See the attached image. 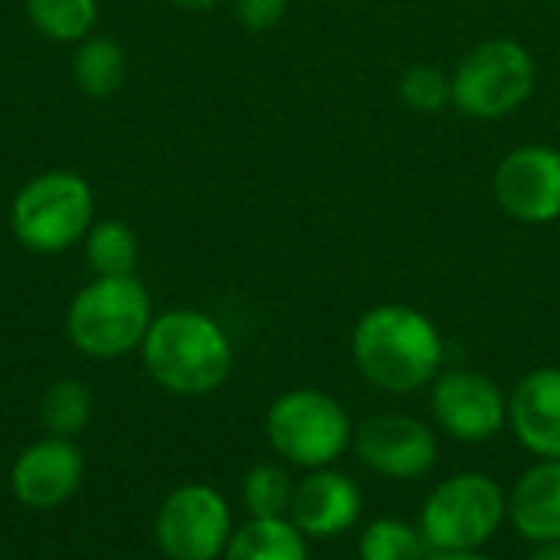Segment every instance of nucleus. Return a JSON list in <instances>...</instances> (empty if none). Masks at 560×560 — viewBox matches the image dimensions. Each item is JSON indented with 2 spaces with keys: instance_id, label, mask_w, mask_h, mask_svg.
Instances as JSON below:
<instances>
[{
  "instance_id": "obj_1",
  "label": "nucleus",
  "mask_w": 560,
  "mask_h": 560,
  "mask_svg": "<svg viewBox=\"0 0 560 560\" xmlns=\"http://www.w3.org/2000/svg\"><path fill=\"white\" fill-rule=\"evenodd\" d=\"M351 361L374 390L407 397L427 390L440 377L446 341L427 312L404 302H384L354 322Z\"/></svg>"
},
{
  "instance_id": "obj_2",
  "label": "nucleus",
  "mask_w": 560,
  "mask_h": 560,
  "mask_svg": "<svg viewBox=\"0 0 560 560\" xmlns=\"http://www.w3.org/2000/svg\"><path fill=\"white\" fill-rule=\"evenodd\" d=\"M141 361L158 387L180 397H203L226 384L233 341L207 312L171 308L154 315L141 341Z\"/></svg>"
},
{
  "instance_id": "obj_3",
  "label": "nucleus",
  "mask_w": 560,
  "mask_h": 560,
  "mask_svg": "<svg viewBox=\"0 0 560 560\" xmlns=\"http://www.w3.org/2000/svg\"><path fill=\"white\" fill-rule=\"evenodd\" d=\"M266 440L279 459L302 472L338 466L354 443L348 407L318 387H292L266 410Z\"/></svg>"
},
{
  "instance_id": "obj_4",
  "label": "nucleus",
  "mask_w": 560,
  "mask_h": 560,
  "mask_svg": "<svg viewBox=\"0 0 560 560\" xmlns=\"http://www.w3.org/2000/svg\"><path fill=\"white\" fill-rule=\"evenodd\" d=\"M151 322V295L138 276H95L69 302L66 335L85 358L115 361L141 351Z\"/></svg>"
},
{
  "instance_id": "obj_5",
  "label": "nucleus",
  "mask_w": 560,
  "mask_h": 560,
  "mask_svg": "<svg viewBox=\"0 0 560 560\" xmlns=\"http://www.w3.org/2000/svg\"><path fill=\"white\" fill-rule=\"evenodd\" d=\"M509 522V492L486 472H456L430 489L417 528L433 555L486 551Z\"/></svg>"
},
{
  "instance_id": "obj_6",
  "label": "nucleus",
  "mask_w": 560,
  "mask_h": 560,
  "mask_svg": "<svg viewBox=\"0 0 560 560\" xmlns=\"http://www.w3.org/2000/svg\"><path fill=\"white\" fill-rule=\"evenodd\" d=\"M92 223L95 190L75 171H43L30 177L10 203V233L36 256L72 249L85 240Z\"/></svg>"
},
{
  "instance_id": "obj_7",
  "label": "nucleus",
  "mask_w": 560,
  "mask_h": 560,
  "mask_svg": "<svg viewBox=\"0 0 560 560\" xmlns=\"http://www.w3.org/2000/svg\"><path fill=\"white\" fill-rule=\"evenodd\" d=\"M453 105L479 121H499L515 115L538 85V62L518 39L495 36L476 43L450 72Z\"/></svg>"
},
{
  "instance_id": "obj_8",
  "label": "nucleus",
  "mask_w": 560,
  "mask_h": 560,
  "mask_svg": "<svg viewBox=\"0 0 560 560\" xmlns=\"http://www.w3.org/2000/svg\"><path fill=\"white\" fill-rule=\"evenodd\" d=\"M230 538L233 512L213 486H180L158 509L154 541L167 560H220Z\"/></svg>"
},
{
  "instance_id": "obj_9",
  "label": "nucleus",
  "mask_w": 560,
  "mask_h": 560,
  "mask_svg": "<svg viewBox=\"0 0 560 560\" xmlns=\"http://www.w3.org/2000/svg\"><path fill=\"white\" fill-rule=\"evenodd\" d=\"M433 423L456 443H489L509 427V397L495 377L453 368L427 387Z\"/></svg>"
},
{
  "instance_id": "obj_10",
  "label": "nucleus",
  "mask_w": 560,
  "mask_h": 560,
  "mask_svg": "<svg viewBox=\"0 0 560 560\" xmlns=\"http://www.w3.org/2000/svg\"><path fill=\"white\" fill-rule=\"evenodd\" d=\"M358 463L390 482H417L436 469L440 443L430 423L410 413H374L354 427Z\"/></svg>"
},
{
  "instance_id": "obj_11",
  "label": "nucleus",
  "mask_w": 560,
  "mask_h": 560,
  "mask_svg": "<svg viewBox=\"0 0 560 560\" xmlns=\"http://www.w3.org/2000/svg\"><path fill=\"white\" fill-rule=\"evenodd\" d=\"M492 197L499 210L528 226L560 220V151L551 144L512 148L492 174Z\"/></svg>"
},
{
  "instance_id": "obj_12",
  "label": "nucleus",
  "mask_w": 560,
  "mask_h": 560,
  "mask_svg": "<svg viewBox=\"0 0 560 560\" xmlns=\"http://www.w3.org/2000/svg\"><path fill=\"white\" fill-rule=\"evenodd\" d=\"M361 515H364V492L338 466L305 472L295 482L289 522L308 541H335L348 535L361 522Z\"/></svg>"
},
{
  "instance_id": "obj_13",
  "label": "nucleus",
  "mask_w": 560,
  "mask_h": 560,
  "mask_svg": "<svg viewBox=\"0 0 560 560\" xmlns=\"http://www.w3.org/2000/svg\"><path fill=\"white\" fill-rule=\"evenodd\" d=\"M79 482H82V453L62 436H46L26 446L10 469L13 499L33 512L59 509L75 495Z\"/></svg>"
},
{
  "instance_id": "obj_14",
  "label": "nucleus",
  "mask_w": 560,
  "mask_h": 560,
  "mask_svg": "<svg viewBox=\"0 0 560 560\" xmlns=\"http://www.w3.org/2000/svg\"><path fill=\"white\" fill-rule=\"evenodd\" d=\"M509 430L535 459H560V368H535L515 384Z\"/></svg>"
},
{
  "instance_id": "obj_15",
  "label": "nucleus",
  "mask_w": 560,
  "mask_h": 560,
  "mask_svg": "<svg viewBox=\"0 0 560 560\" xmlns=\"http://www.w3.org/2000/svg\"><path fill=\"white\" fill-rule=\"evenodd\" d=\"M509 525L528 545L560 541V459H535L512 482Z\"/></svg>"
},
{
  "instance_id": "obj_16",
  "label": "nucleus",
  "mask_w": 560,
  "mask_h": 560,
  "mask_svg": "<svg viewBox=\"0 0 560 560\" xmlns=\"http://www.w3.org/2000/svg\"><path fill=\"white\" fill-rule=\"evenodd\" d=\"M220 560H308V538L289 518H249Z\"/></svg>"
},
{
  "instance_id": "obj_17",
  "label": "nucleus",
  "mask_w": 560,
  "mask_h": 560,
  "mask_svg": "<svg viewBox=\"0 0 560 560\" xmlns=\"http://www.w3.org/2000/svg\"><path fill=\"white\" fill-rule=\"evenodd\" d=\"M128 75V56L118 39L112 36H85L75 43L72 52V82L92 95V98H108L125 85Z\"/></svg>"
},
{
  "instance_id": "obj_18",
  "label": "nucleus",
  "mask_w": 560,
  "mask_h": 560,
  "mask_svg": "<svg viewBox=\"0 0 560 560\" xmlns=\"http://www.w3.org/2000/svg\"><path fill=\"white\" fill-rule=\"evenodd\" d=\"M33 30L52 43H79L98 23V0H23Z\"/></svg>"
},
{
  "instance_id": "obj_19",
  "label": "nucleus",
  "mask_w": 560,
  "mask_h": 560,
  "mask_svg": "<svg viewBox=\"0 0 560 560\" xmlns=\"http://www.w3.org/2000/svg\"><path fill=\"white\" fill-rule=\"evenodd\" d=\"M85 259L95 276H135L138 236L121 220H98L85 233Z\"/></svg>"
},
{
  "instance_id": "obj_20",
  "label": "nucleus",
  "mask_w": 560,
  "mask_h": 560,
  "mask_svg": "<svg viewBox=\"0 0 560 560\" xmlns=\"http://www.w3.org/2000/svg\"><path fill=\"white\" fill-rule=\"evenodd\" d=\"M420 528L404 518H374L358 535V560H430Z\"/></svg>"
},
{
  "instance_id": "obj_21",
  "label": "nucleus",
  "mask_w": 560,
  "mask_h": 560,
  "mask_svg": "<svg viewBox=\"0 0 560 560\" xmlns=\"http://www.w3.org/2000/svg\"><path fill=\"white\" fill-rule=\"evenodd\" d=\"M295 479L279 463L253 466L240 482V499L249 518H289Z\"/></svg>"
},
{
  "instance_id": "obj_22",
  "label": "nucleus",
  "mask_w": 560,
  "mask_h": 560,
  "mask_svg": "<svg viewBox=\"0 0 560 560\" xmlns=\"http://www.w3.org/2000/svg\"><path fill=\"white\" fill-rule=\"evenodd\" d=\"M89 417H92V397H89V390H85L79 381L62 377V381H56V384L43 394L39 420H43V427H46L52 436L69 440V436L82 433L85 423H89Z\"/></svg>"
},
{
  "instance_id": "obj_23",
  "label": "nucleus",
  "mask_w": 560,
  "mask_h": 560,
  "mask_svg": "<svg viewBox=\"0 0 560 560\" xmlns=\"http://www.w3.org/2000/svg\"><path fill=\"white\" fill-rule=\"evenodd\" d=\"M400 98L420 115H440L453 105V75L440 66L417 62L400 75Z\"/></svg>"
},
{
  "instance_id": "obj_24",
  "label": "nucleus",
  "mask_w": 560,
  "mask_h": 560,
  "mask_svg": "<svg viewBox=\"0 0 560 560\" xmlns=\"http://www.w3.org/2000/svg\"><path fill=\"white\" fill-rule=\"evenodd\" d=\"M230 3H233L240 26L249 33H266L279 26L289 10V0H230Z\"/></svg>"
},
{
  "instance_id": "obj_25",
  "label": "nucleus",
  "mask_w": 560,
  "mask_h": 560,
  "mask_svg": "<svg viewBox=\"0 0 560 560\" xmlns=\"http://www.w3.org/2000/svg\"><path fill=\"white\" fill-rule=\"evenodd\" d=\"M171 7H180V10H194V13H200V10H213V7H220V3H226V0H167Z\"/></svg>"
},
{
  "instance_id": "obj_26",
  "label": "nucleus",
  "mask_w": 560,
  "mask_h": 560,
  "mask_svg": "<svg viewBox=\"0 0 560 560\" xmlns=\"http://www.w3.org/2000/svg\"><path fill=\"white\" fill-rule=\"evenodd\" d=\"M430 560H495L486 551H453V555H430Z\"/></svg>"
},
{
  "instance_id": "obj_27",
  "label": "nucleus",
  "mask_w": 560,
  "mask_h": 560,
  "mask_svg": "<svg viewBox=\"0 0 560 560\" xmlns=\"http://www.w3.org/2000/svg\"><path fill=\"white\" fill-rule=\"evenodd\" d=\"M528 560H560V541H555V545H535V551H532Z\"/></svg>"
}]
</instances>
